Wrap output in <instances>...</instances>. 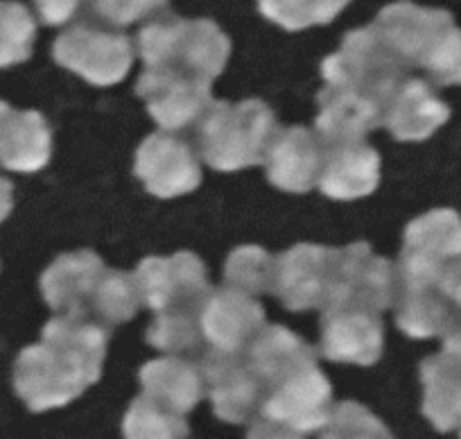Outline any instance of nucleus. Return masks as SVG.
I'll return each instance as SVG.
<instances>
[{
	"instance_id": "25",
	"label": "nucleus",
	"mask_w": 461,
	"mask_h": 439,
	"mask_svg": "<svg viewBox=\"0 0 461 439\" xmlns=\"http://www.w3.org/2000/svg\"><path fill=\"white\" fill-rule=\"evenodd\" d=\"M139 376L145 397L161 403L167 410L179 412V415H188L206 394L202 367L184 361V358L149 361Z\"/></svg>"
},
{
	"instance_id": "4",
	"label": "nucleus",
	"mask_w": 461,
	"mask_h": 439,
	"mask_svg": "<svg viewBox=\"0 0 461 439\" xmlns=\"http://www.w3.org/2000/svg\"><path fill=\"white\" fill-rule=\"evenodd\" d=\"M405 70L401 59L383 41L374 23L346 34L339 50L326 57L321 64L326 84L351 88L362 96L375 97L384 105L398 84L405 79Z\"/></svg>"
},
{
	"instance_id": "5",
	"label": "nucleus",
	"mask_w": 461,
	"mask_h": 439,
	"mask_svg": "<svg viewBox=\"0 0 461 439\" xmlns=\"http://www.w3.org/2000/svg\"><path fill=\"white\" fill-rule=\"evenodd\" d=\"M52 57L57 64L82 75L86 82L111 87L130 73L134 46L122 32L97 28L93 23H77L57 37Z\"/></svg>"
},
{
	"instance_id": "29",
	"label": "nucleus",
	"mask_w": 461,
	"mask_h": 439,
	"mask_svg": "<svg viewBox=\"0 0 461 439\" xmlns=\"http://www.w3.org/2000/svg\"><path fill=\"white\" fill-rule=\"evenodd\" d=\"M122 434L125 439H188L190 428L184 415L140 394L122 419Z\"/></svg>"
},
{
	"instance_id": "10",
	"label": "nucleus",
	"mask_w": 461,
	"mask_h": 439,
	"mask_svg": "<svg viewBox=\"0 0 461 439\" xmlns=\"http://www.w3.org/2000/svg\"><path fill=\"white\" fill-rule=\"evenodd\" d=\"M319 353L332 362L371 367L384 349V328L378 313L356 304H330L321 310Z\"/></svg>"
},
{
	"instance_id": "31",
	"label": "nucleus",
	"mask_w": 461,
	"mask_h": 439,
	"mask_svg": "<svg viewBox=\"0 0 461 439\" xmlns=\"http://www.w3.org/2000/svg\"><path fill=\"white\" fill-rule=\"evenodd\" d=\"M351 0H258L260 14L281 28L296 30L328 25Z\"/></svg>"
},
{
	"instance_id": "39",
	"label": "nucleus",
	"mask_w": 461,
	"mask_h": 439,
	"mask_svg": "<svg viewBox=\"0 0 461 439\" xmlns=\"http://www.w3.org/2000/svg\"><path fill=\"white\" fill-rule=\"evenodd\" d=\"M12 208H14V188H12V181L0 177V223L10 215Z\"/></svg>"
},
{
	"instance_id": "20",
	"label": "nucleus",
	"mask_w": 461,
	"mask_h": 439,
	"mask_svg": "<svg viewBox=\"0 0 461 439\" xmlns=\"http://www.w3.org/2000/svg\"><path fill=\"white\" fill-rule=\"evenodd\" d=\"M380 184V154L365 141L326 145L317 186L330 199L366 197Z\"/></svg>"
},
{
	"instance_id": "15",
	"label": "nucleus",
	"mask_w": 461,
	"mask_h": 439,
	"mask_svg": "<svg viewBox=\"0 0 461 439\" xmlns=\"http://www.w3.org/2000/svg\"><path fill=\"white\" fill-rule=\"evenodd\" d=\"M332 388L317 365L267 389L260 412L301 434L317 433L332 412Z\"/></svg>"
},
{
	"instance_id": "30",
	"label": "nucleus",
	"mask_w": 461,
	"mask_h": 439,
	"mask_svg": "<svg viewBox=\"0 0 461 439\" xmlns=\"http://www.w3.org/2000/svg\"><path fill=\"white\" fill-rule=\"evenodd\" d=\"M276 279V256L265 252L263 247H238L226 259L224 286L245 295H267L274 292Z\"/></svg>"
},
{
	"instance_id": "23",
	"label": "nucleus",
	"mask_w": 461,
	"mask_h": 439,
	"mask_svg": "<svg viewBox=\"0 0 461 439\" xmlns=\"http://www.w3.org/2000/svg\"><path fill=\"white\" fill-rule=\"evenodd\" d=\"M52 157V132L43 114H7L0 127V166L14 172H39Z\"/></svg>"
},
{
	"instance_id": "33",
	"label": "nucleus",
	"mask_w": 461,
	"mask_h": 439,
	"mask_svg": "<svg viewBox=\"0 0 461 439\" xmlns=\"http://www.w3.org/2000/svg\"><path fill=\"white\" fill-rule=\"evenodd\" d=\"M319 439H396L392 430L362 403L344 401L332 407Z\"/></svg>"
},
{
	"instance_id": "22",
	"label": "nucleus",
	"mask_w": 461,
	"mask_h": 439,
	"mask_svg": "<svg viewBox=\"0 0 461 439\" xmlns=\"http://www.w3.org/2000/svg\"><path fill=\"white\" fill-rule=\"evenodd\" d=\"M245 358L256 376L263 380L265 392L299 371L317 365V352L303 338L292 334L290 328L278 326V324H272V326L265 324L260 328L254 343L247 347Z\"/></svg>"
},
{
	"instance_id": "36",
	"label": "nucleus",
	"mask_w": 461,
	"mask_h": 439,
	"mask_svg": "<svg viewBox=\"0 0 461 439\" xmlns=\"http://www.w3.org/2000/svg\"><path fill=\"white\" fill-rule=\"evenodd\" d=\"M39 16L46 25H64L70 19H75L79 10L84 7L82 0H34Z\"/></svg>"
},
{
	"instance_id": "11",
	"label": "nucleus",
	"mask_w": 461,
	"mask_h": 439,
	"mask_svg": "<svg viewBox=\"0 0 461 439\" xmlns=\"http://www.w3.org/2000/svg\"><path fill=\"white\" fill-rule=\"evenodd\" d=\"M203 389L212 412L226 424H245L256 419L263 407L265 385L247 362L245 353L208 352L202 365Z\"/></svg>"
},
{
	"instance_id": "9",
	"label": "nucleus",
	"mask_w": 461,
	"mask_h": 439,
	"mask_svg": "<svg viewBox=\"0 0 461 439\" xmlns=\"http://www.w3.org/2000/svg\"><path fill=\"white\" fill-rule=\"evenodd\" d=\"M134 279L140 301L154 313L179 308V306L202 308L203 299L211 292L202 259L190 252L149 256L136 268Z\"/></svg>"
},
{
	"instance_id": "1",
	"label": "nucleus",
	"mask_w": 461,
	"mask_h": 439,
	"mask_svg": "<svg viewBox=\"0 0 461 439\" xmlns=\"http://www.w3.org/2000/svg\"><path fill=\"white\" fill-rule=\"evenodd\" d=\"M111 328L93 317L57 313L41 343L14 362V389L32 412L68 406L102 376Z\"/></svg>"
},
{
	"instance_id": "13",
	"label": "nucleus",
	"mask_w": 461,
	"mask_h": 439,
	"mask_svg": "<svg viewBox=\"0 0 461 439\" xmlns=\"http://www.w3.org/2000/svg\"><path fill=\"white\" fill-rule=\"evenodd\" d=\"M134 175L148 193L161 199L193 193L202 184V168L193 148L170 132H157L139 145Z\"/></svg>"
},
{
	"instance_id": "14",
	"label": "nucleus",
	"mask_w": 461,
	"mask_h": 439,
	"mask_svg": "<svg viewBox=\"0 0 461 439\" xmlns=\"http://www.w3.org/2000/svg\"><path fill=\"white\" fill-rule=\"evenodd\" d=\"M455 25L452 14L446 10H428L414 3H393L387 5L374 21V28L387 43L389 50L401 59L405 69L423 66L438 39Z\"/></svg>"
},
{
	"instance_id": "21",
	"label": "nucleus",
	"mask_w": 461,
	"mask_h": 439,
	"mask_svg": "<svg viewBox=\"0 0 461 439\" xmlns=\"http://www.w3.org/2000/svg\"><path fill=\"white\" fill-rule=\"evenodd\" d=\"M450 121V106L425 79L405 78L384 105L383 125L396 141H425Z\"/></svg>"
},
{
	"instance_id": "37",
	"label": "nucleus",
	"mask_w": 461,
	"mask_h": 439,
	"mask_svg": "<svg viewBox=\"0 0 461 439\" xmlns=\"http://www.w3.org/2000/svg\"><path fill=\"white\" fill-rule=\"evenodd\" d=\"M247 439H303V434L278 424V421L269 419V416L260 415L258 419H251V428L247 433Z\"/></svg>"
},
{
	"instance_id": "28",
	"label": "nucleus",
	"mask_w": 461,
	"mask_h": 439,
	"mask_svg": "<svg viewBox=\"0 0 461 439\" xmlns=\"http://www.w3.org/2000/svg\"><path fill=\"white\" fill-rule=\"evenodd\" d=\"M202 308L179 306L157 313V319L148 328V343L166 353H197L203 344L202 326H199Z\"/></svg>"
},
{
	"instance_id": "27",
	"label": "nucleus",
	"mask_w": 461,
	"mask_h": 439,
	"mask_svg": "<svg viewBox=\"0 0 461 439\" xmlns=\"http://www.w3.org/2000/svg\"><path fill=\"white\" fill-rule=\"evenodd\" d=\"M143 306L134 274L104 270L91 301V317L104 326L130 322Z\"/></svg>"
},
{
	"instance_id": "18",
	"label": "nucleus",
	"mask_w": 461,
	"mask_h": 439,
	"mask_svg": "<svg viewBox=\"0 0 461 439\" xmlns=\"http://www.w3.org/2000/svg\"><path fill=\"white\" fill-rule=\"evenodd\" d=\"M317 102L319 114L314 127L323 145L365 141L369 132L383 125L384 102L351 88L326 84V88L319 91Z\"/></svg>"
},
{
	"instance_id": "17",
	"label": "nucleus",
	"mask_w": 461,
	"mask_h": 439,
	"mask_svg": "<svg viewBox=\"0 0 461 439\" xmlns=\"http://www.w3.org/2000/svg\"><path fill=\"white\" fill-rule=\"evenodd\" d=\"M323 152L326 145L317 132H310L301 125L276 130L265 157L267 179L278 190L308 193L312 186H317Z\"/></svg>"
},
{
	"instance_id": "2",
	"label": "nucleus",
	"mask_w": 461,
	"mask_h": 439,
	"mask_svg": "<svg viewBox=\"0 0 461 439\" xmlns=\"http://www.w3.org/2000/svg\"><path fill=\"white\" fill-rule=\"evenodd\" d=\"M139 52L145 69L170 70L212 84L226 69L230 39L208 19L163 16L139 32Z\"/></svg>"
},
{
	"instance_id": "41",
	"label": "nucleus",
	"mask_w": 461,
	"mask_h": 439,
	"mask_svg": "<svg viewBox=\"0 0 461 439\" xmlns=\"http://www.w3.org/2000/svg\"><path fill=\"white\" fill-rule=\"evenodd\" d=\"M456 433H459V439H461V425H459V428H456Z\"/></svg>"
},
{
	"instance_id": "16",
	"label": "nucleus",
	"mask_w": 461,
	"mask_h": 439,
	"mask_svg": "<svg viewBox=\"0 0 461 439\" xmlns=\"http://www.w3.org/2000/svg\"><path fill=\"white\" fill-rule=\"evenodd\" d=\"M199 326L211 352L245 353L265 326V310L254 297L224 286L203 299Z\"/></svg>"
},
{
	"instance_id": "38",
	"label": "nucleus",
	"mask_w": 461,
	"mask_h": 439,
	"mask_svg": "<svg viewBox=\"0 0 461 439\" xmlns=\"http://www.w3.org/2000/svg\"><path fill=\"white\" fill-rule=\"evenodd\" d=\"M443 338V352L455 353L461 358V308H455V315L450 319V326L446 328Z\"/></svg>"
},
{
	"instance_id": "26",
	"label": "nucleus",
	"mask_w": 461,
	"mask_h": 439,
	"mask_svg": "<svg viewBox=\"0 0 461 439\" xmlns=\"http://www.w3.org/2000/svg\"><path fill=\"white\" fill-rule=\"evenodd\" d=\"M396 306L398 328L416 340L443 335L455 315V306L438 286H401Z\"/></svg>"
},
{
	"instance_id": "6",
	"label": "nucleus",
	"mask_w": 461,
	"mask_h": 439,
	"mask_svg": "<svg viewBox=\"0 0 461 439\" xmlns=\"http://www.w3.org/2000/svg\"><path fill=\"white\" fill-rule=\"evenodd\" d=\"M461 256V215L434 208L407 224L398 277L401 286H437L441 270Z\"/></svg>"
},
{
	"instance_id": "40",
	"label": "nucleus",
	"mask_w": 461,
	"mask_h": 439,
	"mask_svg": "<svg viewBox=\"0 0 461 439\" xmlns=\"http://www.w3.org/2000/svg\"><path fill=\"white\" fill-rule=\"evenodd\" d=\"M10 112H12V106L7 105V102L0 100V127H3V123H5L7 114H10Z\"/></svg>"
},
{
	"instance_id": "19",
	"label": "nucleus",
	"mask_w": 461,
	"mask_h": 439,
	"mask_svg": "<svg viewBox=\"0 0 461 439\" xmlns=\"http://www.w3.org/2000/svg\"><path fill=\"white\" fill-rule=\"evenodd\" d=\"M104 270L106 265L91 250L61 254L41 277L43 299L55 313L91 317V301Z\"/></svg>"
},
{
	"instance_id": "32",
	"label": "nucleus",
	"mask_w": 461,
	"mask_h": 439,
	"mask_svg": "<svg viewBox=\"0 0 461 439\" xmlns=\"http://www.w3.org/2000/svg\"><path fill=\"white\" fill-rule=\"evenodd\" d=\"M37 37V23L25 5L0 0V69L30 59Z\"/></svg>"
},
{
	"instance_id": "24",
	"label": "nucleus",
	"mask_w": 461,
	"mask_h": 439,
	"mask_svg": "<svg viewBox=\"0 0 461 439\" xmlns=\"http://www.w3.org/2000/svg\"><path fill=\"white\" fill-rule=\"evenodd\" d=\"M423 415L438 433L461 425V358L441 352L420 362Z\"/></svg>"
},
{
	"instance_id": "12",
	"label": "nucleus",
	"mask_w": 461,
	"mask_h": 439,
	"mask_svg": "<svg viewBox=\"0 0 461 439\" xmlns=\"http://www.w3.org/2000/svg\"><path fill=\"white\" fill-rule=\"evenodd\" d=\"M136 91L163 132H181L197 125L215 102L211 84L158 69H145L136 82Z\"/></svg>"
},
{
	"instance_id": "8",
	"label": "nucleus",
	"mask_w": 461,
	"mask_h": 439,
	"mask_svg": "<svg viewBox=\"0 0 461 439\" xmlns=\"http://www.w3.org/2000/svg\"><path fill=\"white\" fill-rule=\"evenodd\" d=\"M398 295V268L375 256L369 242H353L337 252V288L330 304H356L380 315L396 306Z\"/></svg>"
},
{
	"instance_id": "3",
	"label": "nucleus",
	"mask_w": 461,
	"mask_h": 439,
	"mask_svg": "<svg viewBox=\"0 0 461 439\" xmlns=\"http://www.w3.org/2000/svg\"><path fill=\"white\" fill-rule=\"evenodd\" d=\"M276 130V116L263 100H215L199 121V152L220 172L260 166Z\"/></svg>"
},
{
	"instance_id": "35",
	"label": "nucleus",
	"mask_w": 461,
	"mask_h": 439,
	"mask_svg": "<svg viewBox=\"0 0 461 439\" xmlns=\"http://www.w3.org/2000/svg\"><path fill=\"white\" fill-rule=\"evenodd\" d=\"M82 3L102 23H109L111 28H125L136 21L158 14L166 10L170 0H82Z\"/></svg>"
},
{
	"instance_id": "34",
	"label": "nucleus",
	"mask_w": 461,
	"mask_h": 439,
	"mask_svg": "<svg viewBox=\"0 0 461 439\" xmlns=\"http://www.w3.org/2000/svg\"><path fill=\"white\" fill-rule=\"evenodd\" d=\"M420 69H425V73L429 75V79L437 87L461 84V30L452 25L438 39V43L432 48V52H429Z\"/></svg>"
},
{
	"instance_id": "7",
	"label": "nucleus",
	"mask_w": 461,
	"mask_h": 439,
	"mask_svg": "<svg viewBox=\"0 0 461 439\" xmlns=\"http://www.w3.org/2000/svg\"><path fill=\"white\" fill-rule=\"evenodd\" d=\"M337 252L339 250L299 242L276 256L274 295H278L287 310H323L330 304L337 288Z\"/></svg>"
}]
</instances>
